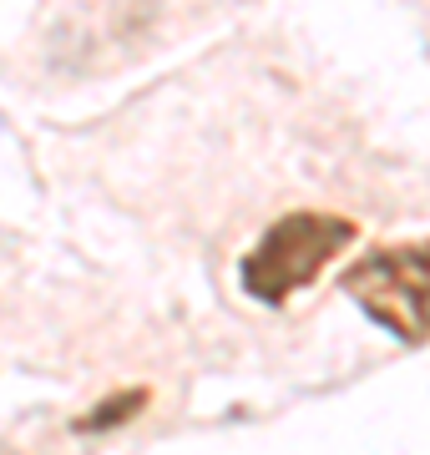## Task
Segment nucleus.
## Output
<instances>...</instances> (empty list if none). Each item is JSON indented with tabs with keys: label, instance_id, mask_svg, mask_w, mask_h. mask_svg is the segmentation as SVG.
I'll return each instance as SVG.
<instances>
[{
	"label": "nucleus",
	"instance_id": "nucleus-2",
	"mask_svg": "<svg viewBox=\"0 0 430 455\" xmlns=\"http://www.w3.org/2000/svg\"><path fill=\"white\" fill-rule=\"evenodd\" d=\"M345 293L395 339H430V243H390L345 274Z\"/></svg>",
	"mask_w": 430,
	"mask_h": 455
},
{
	"label": "nucleus",
	"instance_id": "nucleus-1",
	"mask_svg": "<svg viewBox=\"0 0 430 455\" xmlns=\"http://www.w3.org/2000/svg\"><path fill=\"white\" fill-rule=\"evenodd\" d=\"M349 243H354V223L349 218H334V212H289V218H279L259 238V248L243 259L238 278H243V289L259 304H283L294 289L315 283L324 274V263Z\"/></svg>",
	"mask_w": 430,
	"mask_h": 455
},
{
	"label": "nucleus",
	"instance_id": "nucleus-3",
	"mask_svg": "<svg viewBox=\"0 0 430 455\" xmlns=\"http://www.w3.org/2000/svg\"><path fill=\"white\" fill-rule=\"evenodd\" d=\"M142 400H147L142 390L122 395V400H107V405H97L101 415H86V420H82V430H97V425H107V420H127V415H132V405H142Z\"/></svg>",
	"mask_w": 430,
	"mask_h": 455
}]
</instances>
